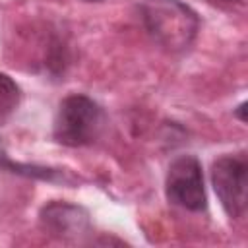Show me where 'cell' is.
<instances>
[{"label":"cell","mask_w":248,"mask_h":248,"mask_svg":"<svg viewBox=\"0 0 248 248\" xmlns=\"http://www.w3.org/2000/svg\"><path fill=\"white\" fill-rule=\"evenodd\" d=\"M85 2H101V0H85Z\"/></svg>","instance_id":"8"},{"label":"cell","mask_w":248,"mask_h":248,"mask_svg":"<svg viewBox=\"0 0 248 248\" xmlns=\"http://www.w3.org/2000/svg\"><path fill=\"white\" fill-rule=\"evenodd\" d=\"M19 99H21V91L17 83L10 76L0 74V122L6 120L17 108Z\"/></svg>","instance_id":"6"},{"label":"cell","mask_w":248,"mask_h":248,"mask_svg":"<svg viewBox=\"0 0 248 248\" xmlns=\"http://www.w3.org/2000/svg\"><path fill=\"white\" fill-rule=\"evenodd\" d=\"M215 6H223V8H231V6H238V4H244V0H207Z\"/></svg>","instance_id":"7"},{"label":"cell","mask_w":248,"mask_h":248,"mask_svg":"<svg viewBox=\"0 0 248 248\" xmlns=\"http://www.w3.org/2000/svg\"><path fill=\"white\" fill-rule=\"evenodd\" d=\"M246 155H223L211 167L213 190L225 209L232 219H240L246 213Z\"/></svg>","instance_id":"4"},{"label":"cell","mask_w":248,"mask_h":248,"mask_svg":"<svg viewBox=\"0 0 248 248\" xmlns=\"http://www.w3.org/2000/svg\"><path fill=\"white\" fill-rule=\"evenodd\" d=\"M105 126L103 108L87 95H68L58 105L52 136L58 143L68 147H81L93 143Z\"/></svg>","instance_id":"2"},{"label":"cell","mask_w":248,"mask_h":248,"mask_svg":"<svg viewBox=\"0 0 248 248\" xmlns=\"http://www.w3.org/2000/svg\"><path fill=\"white\" fill-rule=\"evenodd\" d=\"M165 192L169 202L188 211L198 213L207 207L202 165L194 155H180L169 165Z\"/></svg>","instance_id":"3"},{"label":"cell","mask_w":248,"mask_h":248,"mask_svg":"<svg viewBox=\"0 0 248 248\" xmlns=\"http://www.w3.org/2000/svg\"><path fill=\"white\" fill-rule=\"evenodd\" d=\"M141 19L153 41L170 52L188 48L200 29L196 12L180 0H147Z\"/></svg>","instance_id":"1"},{"label":"cell","mask_w":248,"mask_h":248,"mask_svg":"<svg viewBox=\"0 0 248 248\" xmlns=\"http://www.w3.org/2000/svg\"><path fill=\"white\" fill-rule=\"evenodd\" d=\"M41 221L45 229L52 234H78L87 227V215L83 209L68 203H48L41 211Z\"/></svg>","instance_id":"5"}]
</instances>
